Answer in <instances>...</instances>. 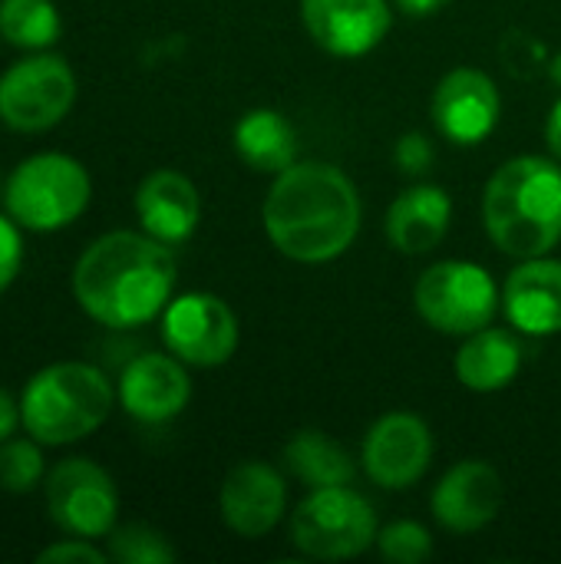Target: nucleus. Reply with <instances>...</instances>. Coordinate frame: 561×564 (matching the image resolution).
<instances>
[{
	"mask_svg": "<svg viewBox=\"0 0 561 564\" xmlns=\"http://www.w3.org/2000/svg\"><path fill=\"white\" fill-rule=\"evenodd\" d=\"M175 278L169 245L145 231H109L79 254L73 297L106 327H142L169 307Z\"/></svg>",
	"mask_w": 561,
	"mask_h": 564,
	"instance_id": "1",
	"label": "nucleus"
},
{
	"mask_svg": "<svg viewBox=\"0 0 561 564\" xmlns=\"http://www.w3.org/2000/svg\"><path fill=\"white\" fill-rule=\"evenodd\" d=\"M265 231L291 261H334L360 231V195L337 165L294 162L265 198Z\"/></svg>",
	"mask_w": 561,
	"mask_h": 564,
	"instance_id": "2",
	"label": "nucleus"
},
{
	"mask_svg": "<svg viewBox=\"0 0 561 564\" xmlns=\"http://www.w3.org/2000/svg\"><path fill=\"white\" fill-rule=\"evenodd\" d=\"M486 231L513 258H542L561 241V169L519 155L496 169L483 195Z\"/></svg>",
	"mask_w": 561,
	"mask_h": 564,
	"instance_id": "3",
	"label": "nucleus"
},
{
	"mask_svg": "<svg viewBox=\"0 0 561 564\" xmlns=\"http://www.w3.org/2000/svg\"><path fill=\"white\" fill-rule=\"evenodd\" d=\"M116 403V390L93 364H50L20 393V426L40 446H69L96 433Z\"/></svg>",
	"mask_w": 561,
	"mask_h": 564,
	"instance_id": "4",
	"label": "nucleus"
},
{
	"mask_svg": "<svg viewBox=\"0 0 561 564\" xmlns=\"http://www.w3.org/2000/svg\"><path fill=\"white\" fill-rule=\"evenodd\" d=\"M93 198L89 172L63 152H36L23 159L3 188L7 215L26 231H60L73 225Z\"/></svg>",
	"mask_w": 561,
	"mask_h": 564,
	"instance_id": "5",
	"label": "nucleus"
},
{
	"mask_svg": "<svg viewBox=\"0 0 561 564\" xmlns=\"http://www.w3.org/2000/svg\"><path fill=\"white\" fill-rule=\"evenodd\" d=\"M377 512L350 486L311 489L291 516V542L308 558H357L377 542Z\"/></svg>",
	"mask_w": 561,
	"mask_h": 564,
	"instance_id": "6",
	"label": "nucleus"
},
{
	"mask_svg": "<svg viewBox=\"0 0 561 564\" xmlns=\"http://www.w3.org/2000/svg\"><path fill=\"white\" fill-rule=\"evenodd\" d=\"M413 304L440 334L470 337L493 324L499 311V288L493 274L473 261H440L417 281Z\"/></svg>",
	"mask_w": 561,
	"mask_h": 564,
	"instance_id": "7",
	"label": "nucleus"
},
{
	"mask_svg": "<svg viewBox=\"0 0 561 564\" xmlns=\"http://www.w3.org/2000/svg\"><path fill=\"white\" fill-rule=\"evenodd\" d=\"M76 102V73L56 53H33L0 76V122L13 132H46Z\"/></svg>",
	"mask_w": 561,
	"mask_h": 564,
	"instance_id": "8",
	"label": "nucleus"
},
{
	"mask_svg": "<svg viewBox=\"0 0 561 564\" xmlns=\"http://www.w3.org/2000/svg\"><path fill=\"white\" fill-rule=\"evenodd\" d=\"M46 509L60 532L76 539H106L119 519V492L112 476L83 456L63 459L46 473Z\"/></svg>",
	"mask_w": 561,
	"mask_h": 564,
	"instance_id": "9",
	"label": "nucleus"
},
{
	"mask_svg": "<svg viewBox=\"0 0 561 564\" xmlns=\"http://www.w3.org/2000/svg\"><path fill=\"white\" fill-rule=\"evenodd\" d=\"M162 340L188 367H222L238 347V317L222 297L192 291L162 311Z\"/></svg>",
	"mask_w": 561,
	"mask_h": 564,
	"instance_id": "10",
	"label": "nucleus"
},
{
	"mask_svg": "<svg viewBox=\"0 0 561 564\" xmlns=\"http://www.w3.org/2000/svg\"><path fill=\"white\" fill-rule=\"evenodd\" d=\"M360 459L380 489H410L427 476L433 459L430 426L413 413H387L367 430Z\"/></svg>",
	"mask_w": 561,
	"mask_h": 564,
	"instance_id": "11",
	"label": "nucleus"
},
{
	"mask_svg": "<svg viewBox=\"0 0 561 564\" xmlns=\"http://www.w3.org/2000/svg\"><path fill=\"white\" fill-rule=\"evenodd\" d=\"M499 112L503 96L496 83L473 66L446 73L433 93V122L456 145L483 142L499 126Z\"/></svg>",
	"mask_w": 561,
	"mask_h": 564,
	"instance_id": "12",
	"label": "nucleus"
},
{
	"mask_svg": "<svg viewBox=\"0 0 561 564\" xmlns=\"http://www.w3.org/2000/svg\"><path fill=\"white\" fill-rule=\"evenodd\" d=\"M311 40L334 56H364L390 30L387 0H301Z\"/></svg>",
	"mask_w": 561,
	"mask_h": 564,
	"instance_id": "13",
	"label": "nucleus"
},
{
	"mask_svg": "<svg viewBox=\"0 0 561 564\" xmlns=\"http://www.w3.org/2000/svg\"><path fill=\"white\" fill-rule=\"evenodd\" d=\"M119 403L139 423H169L192 400V380L172 354H142L119 377Z\"/></svg>",
	"mask_w": 561,
	"mask_h": 564,
	"instance_id": "14",
	"label": "nucleus"
},
{
	"mask_svg": "<svg viewBox=\"0 0 561 564\" xmlns=\"http://www.w3.org/2000/svg\"><path fill=\"white\" fill-rule=\"evenodd\" d=\"M503 499L506 489L499 473L489 463L466 459L440 479L433 492V516L446 532L470 535L486 529L499 516Z\"/></svg>",
	"mask_w": 561,
	"mask_h": 564,
	"instance_id": "15",
	"label": "nucleus"
},
{
	"mask_svg": "<svg viewBox=\"0 0 561 564\" xmlns=\"http://www.w3.org/2000/svg\"><path fill=\"white\" fill-rule=\"evenodd\" d=\"M218 506L235 535L261 539L281 522L288 509V486L268 463H241L222 482Z\"/></svg>",
	"mask_w": 561,
	"mask_h": 564,
	"instance_id": "16",
	"label": "nucleus"
},
{
	"mask_svg": "<svg viewBox=\"0 0 561 564\" xmlns=\"http://www.w3.org/2000/svg\"><path fill=\"white\" fill-rule=\"evenodd\" d=\"M136 215L145 235L162 245H182L195 235L202 218L198 188L188 175L175 169H155L136 188Z\"/></svg>",
	"mask_w": 561,
	"mask_h": 564,
	"instance_id": "17",
	"label": "nucleus"
},
{
	"mask_svg": "<svg viewBox=\"0 0 561 564\" xmlns=\"http://www.w3.org/2000/svg\"><path fill=\"white\" fill-rule=\"evenodd\" d=\"M506 317L513 327L532 337L561 334V261L555 258H526L503 291Z\"/></svg>",
	"mask_w": 561,
	"mask_h": 564,
	"instance_id": "18",
	"label": "nucleus"
},
{
	"mask_svg": "<svg viewBox=\"0 0 561 564\" xmlns=\"http://www.w3.org/2000/svg\"><path fill=\"white\" fill-rule=\"evenodd\" d=\"M450 215L453 205L440 185H413L390 205L387 238L403 254H427L446 238Z\"/></svg>",
	"mask_w": 561,
	"mask_h": 564,
	"instance_id": "19",
	"label": "nucleus"
},
{
	"mask_svg": "<svg viewBox=\"0 0 561 564\" xmlns=\"http://www.w3.org/2000/svg\"><path fill=\"white\" fill-rule=\"evenodd\" d=\"M522 347L509 330L483 327L456 354V377L473 393H496L519 377Z\"/></svg>",
	"mask_w": 561,
	"mask_h": 564,
	"instance_id": "20",
	"label": "nucleus"
},
{
	"mask_svg": "<svg viewBox=\"0 0 561 564\" xmlns=\"http://www.w3.org/2000/svg\"><path fill=\"white\" fill-rule=\"evenodd\" d=\"M235 152L255 172H284L294 165L298 135L294 126L278 109H251L235 126Z\"/></svg>",
	"mask_w": 561,
	"mask_h": 564,
	"instance_id": "21",
	"label": "nucleus"
},
{
	"mask_svg": "<svg viewBox=\"0 0 561 564\" xmlns=\"http://www.w3.org/2000/svg\"><path fill=\"white\" fill-rule=\"evenodd\" d=\"M284 466L308 486V489H324V486H347L354 479V459L341 443L317 430H304L284 446Z\"/></svg>",
	"mask_w": 561,
	"mask_h": 564,
	"instance_id": "22",
	"label": "nucleus"
},
{
	"mask_svg": "<svg viewBox=\"0 0 561 564\" xmlns=\"http://www.w3.org/2000/svg\"><path fill=\"white\" fill-rule=\"evenodd\" d=\"M63 20L53 0H0V36L20 50H46L60 40Z\"/></svg>",
	"mask_w": 561,
	"mask_h": 564,
	"instance_id": "23",
	"label": "nucleus"
},
{
	"mask_svg": "<svg viewBox=\"0 0 561 564\" xmlns=\"http://www.w3.org/2000/svg\"><path fill=\"white\" fill-rule=\"evenodd\" d=\"M106 555L122 564H169L175 562V549L169 539L149 525H116L106 535Z\"/></svg>",
	"mask_w": 561,
	"mask_h": 564,
	"instance_id": "24",
	"label": "nucleus"
},
{
	"mask_svg": "<svg viewBox=\"0 0 561 564\" xmlns=\"http://www.w3.org/2000/svg\"><path fill=\"white\" fill-rule=\"evenodd\" d=\"M40 479H43V449L33 436L30 440L10 436L7 443H0V489L3 492L26 496L40 486Z\"/></svg>",
	"mask_w": 561,
	"mask_h": 564,
	"instance_id": "25",
	"label": "nucleus"
},
{
	"mask_svg": "<svg viewBox=\"0 0 561 564\" xmlns=\"http://www.w3.org/2000/svg\"><path fill=\"white\" fill-rule=\"evenodd\" d=\"M377 549L387 562L397 564H420L433 555V539L420 522H390L377 535Z\"/></svg>",
	"mask_w": 561,
	"mask_h": 564,
	"instance_id": "26",
	"label": "nucleus"
},
{
	"mask_svg": "<svg viewBox=\"0 0 561 564\" xmlns=\"http://www.w3.org/2000/svg\"><path fill=\"white\" fill-rule=\"evenodd\" d=\"M499 53H503V66H506L516 79H532V76H539V73L549 66V59H552L549 50H546V43H542L539 36L526 33V30H509V33L503 36Z\"/></svg>",
	"mask_w": 561,
	"mask_h": 564,
	"instance_id": "27",
	"label": "nucleus"
},
{
	"mask_svg": "<svg viewBox=\"0 0 561 564\" xmlns=\"http://www.w3.org/2000/svg\"><path fill=\"white\" fill-rule=\"evenodd\" d=\"M23 264V238L20 225L10 215H0V294L17 281Z\"/></svg>",
	"mask_w": 561,
	"mask_h": 564,
	"instance_id": "28",
	"label": "nucleus"
},
{
	"mask_svg": "<svg viewBox=\"0 0 561 564\" xmlns=\"http://www.w3.org/2000/svg\"><path fill=\"white\" fill-rule=\"evenodd\" d=\"M393 162H397L407 175L427 172L430 162H433V145H430V139H427L423 132H407V135H400L397 145H393Z\"/></svg>",
	"mask_w": 561,
	"mask_h": 564,
	"instance_id": "29",
	"label": "nucleus"
},
{
	"mask_svg": "<svg viewBox=\"0 0 561 564\" xmlns=\"http://www.w3.org/2000/svg\"><path fill=\"white\" fill-rule=\"evenodd\" d=\"M36 562L43 564H56V562H83V564H103L109 562V555L106 552H99L96 545H93V539H69V542H56V545H50V549H43L40 555H36Z\"/></svg>",
	"mask_w": 561,
	"mask_h": 564,
	"instance_id": "30",
	"label": "nucleus"
},
{
	"mask_svg": "<svg viewBox=\"0 0 561 564\" xmlns=\"http://www.w3.org/2000/svg\"><path fill=\"white\" fill-rule=\"evenodd\" d=\"M20 426V403L0 387V443H7Z\"/></svg>",
	"mask_w": 561,
	"mask_h": 564,
	"instance_id": "31",
	"label": "nucleus"
},
{
	"mask_svg": "<svg viewBox=\"0 0 561 564\" xmlns=\"http://www.w3.org/2000/svg\"><path fill=\"white\" fill-rule=\"evenodd\" d=\"M546 142H549L552 155L561 159V96L555 99L552 112H549V122H546Z\"/></svg>",
	"mask_w": 561,
	"mask_h": 564,
	"instance_id": "32",
	"label": "nucleus"
},
{
	"mask_svg": "<svg viewBox=\"0 0 561 564\" xmlns=\"http://www.w3.org/2000/svg\"><path fill=\"white\" fill-rule=\"evenodd\" d=\"M450 0H397V7L407 13V17H430L436 10H443Z\"/></svg>",
	"mask_w": 561,
	"mask_h": 564,
	"instance_id": "33",
	"label": "nucleus"
},
{
	"mask_svg": "<svg viewBox=\"0 0 561 564\" xmlns=\"http://www.w3.org/2000/svg\"><path fill=\"white\" fill-rule=\"evenodd\" d=\"M546 73H549V79H552L555 86H561V53H559V56H552V59H549Z\"/></svg>",
	"mask_w": 561,
	"mask_h": 564,
	"instance_id": "34",
	"label": "nucleus"
},
{
	"mask_svg": "<svg viewBox=\"0 0 561 564\" xmlns=\"http://www.w3.org/2000/svg\"><path fill=\"white\" fill-rule=\"evenodd\" d=\"M0 43H3V36H0Z\"/></svg>",
	"mask_w": 561,
	"mask_h": 564,
	"instance_id": "35",
	"label": "nucleus"
}]
</instances>
